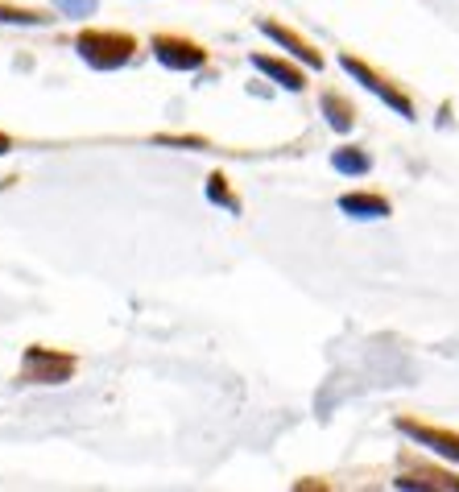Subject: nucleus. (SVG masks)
Instances as JSON below:
<instances>
[{"label":"nucleus","mask_w":459,"mask_h":492,"mask_svg":"<svg viewBox=\"0 0 459 492\" xmlns=\"http://www.w3.org/2000/svg\"><path fill=\"white\" fill-rule=\"evenodd\" d=\"M79 54L83 63L96 67V71H117V67H125L128 58H133L137 42L128 34H112V29H87V34H79Z\"/></svg>","instance_id":"obj_1"},{"label":"nucleus","mask_w":459,"mask_h":492,"mask_svg":"<svg viewBox=\"0 0 459 492\" xmlns=\"http://www.w3.org/2000/svg\"><path fill=\"white\" fill-rule=\"evenodd\" d=\"M261 34H265V37H273V42H278L281 50H290L294 58H302L306 67H323V54L311 50V46H306L302 37L290 34V29H286V26H278V21H261Z\"/></svg>","instance_id":"obj_6"},{"label":"nucleus","mask_w":459,"mask_h":492,"mask_svg":"<svg viewBox=\"0 0 459 492\" xmlns=\"http://www.w3.org/2000/svg\"><path fill=\"white\" fill-rule=\"evenodd\" d=\"M71 373H75V356H63V352H50V348H29L26 368H21V376L29 385H63V381H71Z\"/></svg>","instance_id":"obj_2"},{"label":"nucleus","mask_w":459,"mask_h":492,"mask_svg":"<svg viewBox=\"0 0 459 492\" xmlns=\"http://www.w3.org/2000/svg\"><path fill=\"white\" fill-rule=\"evenodd\" d=\"M153 58L170 71H199L208 63V50L199 42H187V37H174V34H158L153 37Z\"/></svg>","instance_id":"obj_3"},{"label":"nucleus","mask_w":459,"mask_h":492,"mask_svg":"<svg viewBox=\"0 0 459 492\" xmlns=\"http://www.w3.org/2000/svg\"><path fill=\"white\" fill-rule=\"evenodd\" d=\"M323 112H327V120H332L335 133H348V128H352V108L343 104L335 91H327V96H323Z\"/></svg>","instance_id":"obj_9"},{"label":"nucleus","mask_w":459,"mask_h":492,"mask_svg":"<svg viewBox=\"0 0 459 492\" xmlns=\"http://www.w3.org/2000/svg\"><path fill=\"white\" fill-rule=\"evenodd\" d=\"M340 63H343V71H348V75H352V79H361V83H364V87H369V91H372V96H381V99H385V104H389V108H393V112H402V117H405V120L414 117V104H410V99H405V96H402V91H393V87H389V83H385V79H381V75H377V71H369V67H364V63H361V58H352V54H343Z\"/></svg>","instance_id":"obj_4"},{"label":"nucleus","mask_w":459,"mask_h":492,"mask_svg":"<svg viewBox=\"0 0 459 492\" xmlns=\"http://www.w3.org/2000/svg\"><path fill=\"white\" fill-rule=\"evenodd\" d=\"M332 166L340 174H369V153H361V149H335Z\"/></svg>","instance_id":"obj_10"},{"label":"nucleus","mask_w":459,"mask_h":492,"mask_svg":"<svg viewBox=\"0 0 459 492\" xmlns=\"http://www.w3.org/2000/svg\"><path fill=\"white\" fill-rule=\"evenodd\" d=\"M397 488H455L459 492V480L455 476H402V480H397Z\"/></svg>","instance_id":"obj_11"},{"label":"nucleus","mask_w":459,"mask_h":492,"mask_svg":"<svg viewBox=\"0 0 459 492\" xmlns=\"http://www.w3.org/2000/svg\"><path fill=\"white\" fill-rule=\"evenodd\" d=\"M58 9H66L71 17H87L96 9V0H58Z\"/></svg>","instance_id":"obj_14"},{"label":"nucleus","mask_w":459,"mask_h":492,"mask_svg":"<svg viewBox=\"0 0 459 492\" xmlns=\"http://www.w3.org/2000/svg\"><path fill=\"white\" fill-rule=\"evenodd\" d=\"M252 67L261 75H270V79H278L286 91H302L306 87V75L294 71L290 63H281V58H270V54H252Z\"/></svg>","instance_id":"obj_7"},{"label":"nucleus","mask_w":459,"mask_h":492,"mask_svg":"<svg viewBox=\"0 0 459 492\" xmlns=\"http://www.w3.org/2000/svg\"><path fill=\"white\" fill-rule=\"evenodd\" d=\"M13 149V141H9V137H5V133H0V158H5V153H9Z\"/></svg>","instance_id":"obj_15"},{"label":"nucleus","mask_w":459,"mask_h":492,"mask_svg":"<svg viewBox=\"0 0 459 492\" xmlns=\"http://www.w3.org/2000/svg\"><path fill=\"white\" fill-rule=\"evenodd\" d=\"M397 426L410 435V439H418L423 447H431L434 456H443V459H459V435H451V430H434V426H418V422H410V418H402Z\"/></svg>","instance_id":"obj_5"},{"label":"nucleus","mask_w":459,"mask_h":492,"mask_svg":"<svg viewBox=\"0 0 459 492\" xmlns=\"http://www.w3.org/2000/svg\"><path fill=\"white\" fill-rule=\"evenodd\" d=\"M0 21H5V26H46L50 17H42V13H34V9H13V5L0 0Z\"/></svg>","instance_id":"obj_12"},{"label":"nucleus","mask_w":459,"mask_h":492,"mask_svg":"<svg viewBox=\"0 0 459 492\" xmlns=\"http://www.w3.org/2000/svg\"><path fill=\"white\" fill-rule=\"evenodd\" d=\"M340 207L348 215H361V220H381V215H389V203L381 195H343Z\"/></svg>","instance_id":"obj_8"},{"label":"nucleus","mask_w":459,"mask_h":492,"mask_svg":"<svg viewBox=\"0 0 459 492\" xmlns=\"http://www.w3.org/2000/svg\"><path fill=\"white\" fill-rule=\"evenodd\" d=\"M208 199H211V203H224L228 211H240V203H236V195L228 190L224 174H211V179H208Z\"/></svg>","instance_id":"obj_13"}]
</instances>
